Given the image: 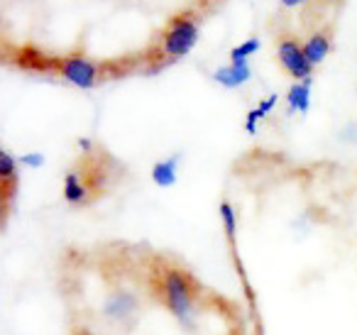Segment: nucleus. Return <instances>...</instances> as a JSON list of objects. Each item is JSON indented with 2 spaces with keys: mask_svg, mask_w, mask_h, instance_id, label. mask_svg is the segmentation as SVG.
Segmentation results:
<instances>
[{
  "mask_svg": "<svg viewBox=\"0 0 357 335\" xmlns=\"http://www.w3.org/2000/svg\"><path fill=\"white\" fill-rule=\"evenodd\" d=\"M152 179L159 184V186H172L174 179H176V162H174V159L157 162L152 167Z\"/></svg>",
  "mask_w": 357,
  "mask_h": 335,
  "instance_id": "9d476101",
  "label": "nucleus"
},
{
  "mask_svg": "<svg viewBox=\"0 0 357 335\" xmlns=\"http://www.w3.org/2000/svg\"><path fill=\"white\" fill-rule=\"evenodd\" d=\"M277 59L282 64V69L287 71L291 79L296 81H311L313 64L308 61L303 45L291 35H284L277 40Z\"/></svg>",
  "mask_w": 357,
  "mask_h": 335,
  "instance_id": "7ed1b4c3",
  "label": "nucleus"
},
{
  "mask_svg": "<svg viewBox=\"0 0 357 335\" xmlns=\"http://www.w3.org/2000/svg\"><path fill=\"white\" fill-rule=\"evenodd\" d=\"M135 308V296L130 294H115L105 304V313L113 315V318H128Z\"/></svg>",
  "mask_w": 357,
  "mask_h": 335,
  "instance_id": "6e6552de",
  "label": "nucleus"
},
{
  "mask_svg": "<svg viewBox=\"0 0 357 335\" xmlns=\"http://www.w3.org/2000/svg\"><path fill=\"white\" fill-rule=\"evenodd\" d=\"M287 100H289V105H291L294 110H301V113H306L308 100H311V84H308V81H298V84H294L291 89H289V94H287Z\"/></svg>",
  "mask_w": 357,
  "mask_h": 335,
  "instance_id": "1a4fd4ad",
  "label": "nucleus"
},
{
  "mask_svg": "<svg viewBox=\"0 0 357 335\" xmlns=\"http://www.w3.org/2000/svg\"><path fill=\"white\" fill-rule=\"evenodd\" d=\"M64 198L71 206H84L93 198V191L89 188L84 172L81 169H69L64 177Z\"/></svg>",
  "mask_w": 357,
  "mask_h": 335,
  "instance_id": "39448f33",
  "label": "nucleus"
},
{
  "mask_svg": "<svg viewBox=\"0 0 357 335\" xmlns=\"http://www.w3.org/2000/svg\"><path fill=\"white\" fill-rule=\"evenodd\" d=\"M17 191V162L10 152H0V201H3V218L8 216L13 196Z\"/></svg>",
  "mask_w": 357,
  "mask_h": 335,
  "instance_id": "20e7f679",
  "label": "nucleus"
},
{
  "mask_svg": "<svg viewBox=\"0 0 357 335\" xmlns=\"http://www.w3.org/2000/svg\"><path fill=\"white\" fill-rule=\"evenodd\" d=\"M331 42H333L331 30H318V32H313V35L308 37L306 42H303V52H306L308 61H311L313 66L321 64V61L328 57V52H331Z\"/></svg>",
  "mask_w": 357,
  "mask_h": 335,
  "instance_id": "423d86ee",
  "label": "nucleus"
},
{
  "mask_svg": "<svg viewBox=\"0 0 357 335\" xmlns=\"http://www.w3.org/2000/svg\"><path fill=\"white\" fill-rule=\"evenodd\" d=\"M274 100H277V96H269V98H264V100H262V105H259V113L267 115L269 110L274 108Z\"/></svg>",
  "mask_w": 357,
  "mask_h": 335,
  "instance_id": "ddd939ff",
  "label": "nucleus"
},
{
  "mask_svg": "<svg viewBox=\"0 0 357 335\" xmlns=\"http://www.w3.org/2000/svg\"><path fill=\"white\" fill-rule=\"evenodd\" d=\"M282 6H287V8H296V6H301L298 0H282Z\"/></svg>",
  "mask_w": 357,
  "mask_h": 335,
  "instance_id": "4468645a",
  "label": "nucleus"
},
{
  "mask_svg": "<svg viewBox=\"0 0 357 335\" xmlns=\"http://www.w3.org/2000/svg\"><path fill=\"white\" fill-rule=\"evenodd\" d=\"M220 213H223L225 230H228V235L233 237V235H235V211H233V206H230L228 201H225V203H220Z\"/></svg>",
  "mask_w": 357,
  "mask_h": 335,
  "instance_id": "f8f14e48",
  "label": "nucleus"
},
{
  "mask_svg": "<svg viewBox=\"0 0 357 335\" xmlns=\"http://www.w3.org/2000/svg\"><path fill=\"white\" fill-rule=\"evenodd\" d=\"M201 25H204V13L196 8H186V10L176 13L167 25L159 30L157 40L152 42L144 54V69H162L174 61L184 59L191 50L196 47L201 37Z\"/></svg>",
  "mask_w": 357,
  "mask_h": 335,
  "instance_id": "f257e3e1",
  "label": "nucleus"
},
{
  "mask_svg": "<svg viewBox=\"0 0 357 335\" xmlns=\"http://www.w3.org/2000/svg\"><path fill=\"white\" fill-rule=\"evenodd\" d=\"M257 50H259V40L257 37H252V40L243 42V45L235 47V50L230 52V61H248V57L255 54Z\"/></svg>",
  "mask_w": 357,
  "mask_h": 335,
  "instance_id": "9b49d317",
  "label": "nucleus"
},
{
  "mask_svg": "<svg viewBox=\"0 0 357 335\" xmlns=\"http://www.w3.org/2000/svg\"><path fill=\"white\" fill-rule=\"evenodd\" d=\"M250 76H252V71H250L248 61H230V64L220 66V69L215 71V81L228 86V89H235V86L245 84Z\"/></svg>",
  "mask_w": 357,
  "mask_h": 335,
  "instance_id": "0eeeda50",
  "label": "nucleus"
},
{
  "mask_svg": "<svg viewBox=\"0 0 357 335\" xmlns=\"http://www.w3.org/2000/svg\"><path fill=\"white\" fill-rule=\"evenodd\" d=\"M154 296L164 304V308L172 311L178 320H189L199 301V286L196 279L178 265L159 262L152 274Z\"/></svg>",
  "mask_w": 357,
  "mask_h": 335,
  "instance_id": "f03ea898",
  "label": "nucleus"
}]
</instances>
